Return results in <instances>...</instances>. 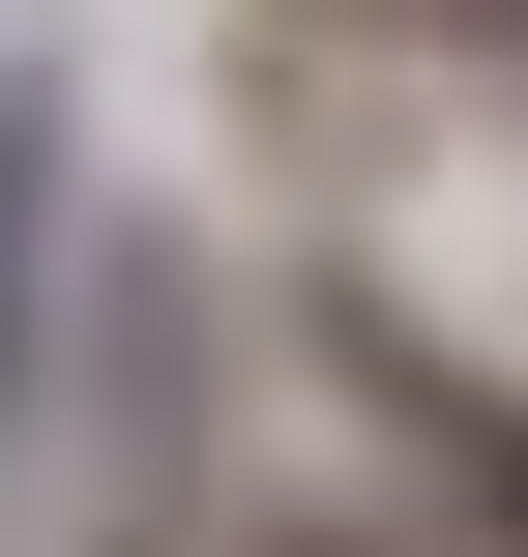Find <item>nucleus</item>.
Wrapping results in <instances>:
<instances>
[{"label":"nucleus","mask_w":528,"mask_h":557,"mask_svg":"<svg viewBox=\"0 0 528 557\" xmlns=\"http://www.w3.org/2000/svg\"><path fill=\"white\" fill-rule=\"evenodd\" d=\"M29 323H59V88L0 59V441H29V382H59Z\"/></svg>","instance_id":"f257e3e1"}]
</instances>
